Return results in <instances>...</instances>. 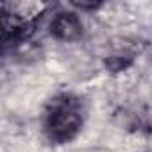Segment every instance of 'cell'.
Wrapping results in <instances>:
<instances>
[{
	"instance_id": "cell-2",
	"label": "cell",
	"mask_w": 152,
	"mask_h": 152,
	"mask_svg": "<svg viewBox=\"0 0 152 152\" xmlns=\"http://www.w3.org/2000/svg\"><path fill=\"white\" fill-rule=\"evenodd\" d=\"M45 9V4H31V2H11L6 4L0 13V32L2 43H20L27 39L36 27V20L39 13Z\"/></svg>"
},
{
	"instance_id": "cell-3",
	"label": "cell",
	"mask_w": 152,
	"mask_h": 152,
	"mask_svg": "<svg viewBox=\"0 0 152 152\" xmlns=\"http://www.w3.org/2000/svg\"><path fill=\"white\" fill-rule=\"evenodd\" d=\"M50 31L56 38L59 39H66V41H73L77 39L83 32V25L79 22V18L72 15V13H61L54 18Z\"/></svg>"
},
{
	"instance_id": "cell-1",
	"label": "cell",
	"mask_w": 152,
	"mask_h": 152,
	"mask_svg": "<svg viewBox=\"0 0 152 152\" xmlns=\"http://www.w3.org/2000/svg\"><path fill=\"white\" fill-rule=\"evenodd\" d=\"M83 104L73 95L54 97L45 111V129L52 141L66 143L77 136L83 127Z\"/></svg>"
},
{
	"instance_id": "cell-4",
	"label": "cell",
	"mask_w": 152,
	"mask_h": 152,
	"mask_svg": "<svg viewBox=\"0 0 152 152\" xmlns=\"http://www.w3.org/2000/svg\"><path fill=\"white\" fill-rule=\"evenodd\" d=\"M73 6H77V7H83V9H95L99 7V2H91V4H86V2H73Z\"/></svg>"
}]
</instances>
